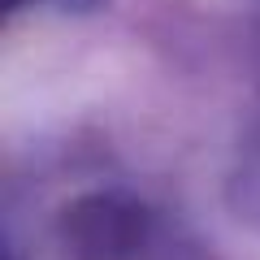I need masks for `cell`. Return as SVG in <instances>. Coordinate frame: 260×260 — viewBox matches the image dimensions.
<instances>
[{
  "label": "cell",
  "instance_id": "obj_1",
  "mask_svg": "<svg viewBox=\"0 0 260 260\" xmlns=\"http://www.w3.org/2000/svg\"><path fill=\"white\" fill-rule=\"evenodd\" d=\"M152 234V217L126 195H78L65 204L56 239L70 260H139Z\"/></svg>",
  "mask_w": 260,
  "mask_h": 260
}]
</instances>
